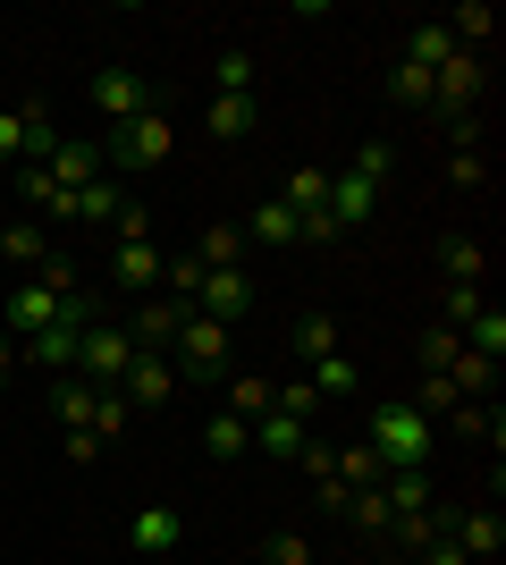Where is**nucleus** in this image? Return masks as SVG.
Listing matches in <instances>:
<instances>
[{"mask_svg":"<svg viewBox=\"0 0 506 565\" xmlns=\"http://www.w3.org/2000/svg\"><path fill=\"white\" fill-rule=\"evenodd\" d=\"M363 448L380 456L388 472H413L422 456H431V414H413L406 397H397V405H380V414H372V430H363Z\"/></svg>","mask_w":506,"mask_h":565,"instance_id":"obj_1","label":"nucleus"},{"mask_svg":"<svg viewBox=\"0 0 506 565\" xmlns=\"http://www.w3.org/2000/svg\"><path fill=\"white\" fill-rule=\"evenodd\" d=\"M169 143H177V127H169L161 110H144V118H127V127L101 136V161H110V169H161Z\"/></svg>","mask_w":506,"mask_h":565,"instance_id":"obj_2","label":"nucleus"},{"mask_svg":"<svg viewBox=\"0 0 506 565\" xmlns=\"http://www.w3.org/2000/svg\"><path fill=\"white\" fill-rule=\"evenodd\" d=\"M127 363H136V338H127L119 321H85V338H76V380H94V388H119Z\"/></svg>","mask_w":506,"mask_h":565,"instance_id":"obj_3","label":"nucleus"},{"mask_svg":"<svg viewBox=\"0 0 506 565\" xmlns=\"http://www.w3.org/2000/svg\"><path fill=\"white\" fill-rule=\"evenodd\" d=\"M169 363H177V380H219V372H228V321H203V312H186V330H177Z\"/></svg>","mask_w":506,"mask_h":565,"instance_id":"obj_4","label":"nucleus"},{"mask_svg":"<svg viewBox=\"0 0 506 565\" xmlns=\"http://www.w3.org/2000/svg\"><path fill=\"white\" fill-rule=\"evenodd\" d=\"M60 152V136H51V118L34 110V102H18V110H0V161H51Z\"/></svg>","mask_w":506,"mask_h":565,"instance_id":"obj_5","label":"nucleus"},{"mask_svg":"<svg viewBox=\"0 0 506 565\" xmlns=\"http://www.w3.org/2000/svg\"><path fill=\"white\" fill-rule=\"evenodd\" d=\"M85 102H94L110 127H127V118H144V110H152V85H144L136 68H101L94 85H85Z\"/></svg>","mask_w":506,"mask_h":565,"instance_id":"obj_6","label":"nucleus"},{"mask_svg":"<svg viewBox=\"0 0 506 565\" xmlns=\"http://www.w3.org/2000/svg\"><path fill=\"white\" fill-rule=\"evenodd\" d=\"M254 296H262V287L245 279V270H203V287H194V312H203V321H228V330H237L245 312H254Z\"/></svg>","mask_w":506,"mask_h":565,"instance_id":"obj_7","label":"nucleus"},{"mask_svg":"<svg viewBox=\"0 0 506 565\" xmlns=\"http://www.w3.org/2000/svg\"><path fill=\"white\" fill-rule=\"evenodd\" d=\"M161 270H169V254L152 245V236H119V254H110V279H119V296H136V305H144L152 287H161Z\"/></svg>","mask_w":506,"mask_h":565,"instance_id":"obj_8","label":"nucleus"},{"mask_svg":"<svg viewBox=\"0 0 506 565\" xmlns=\"http://www.w3.org/2000/svg\"><path fill=\"white\" fill-rule=\"evenodd\" d=\"M186 312H194V305H177V296H144V305H136V321H127L136 354H169V347H177V330H186Z\"/></svg>","mask_w":506,"mask_h":565,"instance_id":"obj_9","label":"nucleus"},{"mask_svg":"<svg viewBox=\"0 0 506 565\" xmlns=\"http://www.w3.org/2000/svg\"><path fill=\"white\" fill-rule=\"evenodd\" d=\"M51 321H60V296H51L43 279H18V287H9V305H0V330L18 338V347H25L34 330H51Z\"/></svg>","mask_w":506,"mask_h":565,"instance_id":"obj_10","label":"nucleus"},{"mask_svg":"<svg viewBox=\"0 0 506 565\" xmlns=\"http://www.w3.org/2000/svg\"><path fill=\"white\" fill-rule=\"evenodd\" d=\"M482 85H489L482 51H456L448 68H431V110H473V102H482Z\"/></svg>","mask_w":506,"mask_h":565,"instance_id":"obj_11","label":"nucleus"},{"mask_svg":"<svg viewBox=\"0 0 506 565\" xmlns=\"http://www.w3.org/2000/svg\"><path fill=\"white\" fill-rule=\"evenodd\" d=\"M372 220H380V186L355 178V169H337L330 178V228L346 236V228H372Z\"/></svg>","mask_w":506,"mask_h":565,"instance_id":"obj_12","label":"nucleus"},{"mask_svg":"<svg viewBox=\"0 0 506 565\" xmlns=\"http://www.w3.org/2000/svg\"><path fill=\"white\" fill-rule=\"evenodd\" d=\"M127 548H136V557H177V548H186V515H177V507H144V515L127 523Z\"/></svg>","mask_w":506,"mask_h":565,"instance_id":"obj_13","label":"nucleus"},{"mask_svg":"<svg viewBox=\"0 0 506 565\" xmlns=\"http://www.w3.org/2000/svg\"><path fill=\"white\" fill-rule=\"evenodd\" d=\"M119 397L127 405H169V397H177V363H169V354H136L127 380H119Z\"/></svg>","mask_w":506,"mask_h":565,"instance_id":"obj_14","label":"nucleus"},{"mask_svg":"<svg viewBox=\"0 0 506 565\" xmlns=\"http://www.w3.org/2000/svg\"><path fill=\"white\" fill-rule=\"evenodd\" d=\"M43 169H51V178H60L68 194H85V186H94V178H101L110 161H101V143H85V136H60V152H51Z\"/></svg>","mask_w":506,"mask_h":565,"instance_id":"obj_15","label":"nucleus"},{"mask_svg":"<svg viewBox=\"0 0 506 565\" xmlns=\"http://www.w3.org/2000/svg\"><path fill=\"white\" fill-rule=\"evenodd\" d=\"M448 541H456L473 565H489V557L506 548V523H498V507H473V515H456V532H448Z\"/></svg>","mask_w":506,"mask_h":565,"instance_id":"obj_16","label":"nucleus"},{"mask_svg":"<svg viewBox=\"0 0 506 565\" xmlns=\"http://www.w3.org/2000/svg\"><path fill=\"white\" fill-rule=\"evenodd\" d=\"M119 212H127V186H119V178H94V186L76 194L68 228H119Z\"/></svg>","mask_w":506,"mask_h":565,"instance_id":"obj_17","label":"nucleus"},{"mask_svg":"<svg viewBox=\"0 0 506 565\" xmlns=\"http://www.w3.org/2000/svg\"><path fill=\"white\" fill-rule=\"evenodd\" d=\"M245 245H304V220L270 194V203H254V220H245Z\"/></svg>","mask_w":506,"mask_h":565,"instance_id":"obj_18","label":"nucleus"},{"mask_svg":"<svg viewBox=\"0 0 506 565\" xmlns=\"http://www.w3.org/2000/svg\"><path fill=\"white\" fill-rule=\"evenodd\" d=\"M304 439H313V430H304V423H288L279 405H270L262 423H254V456H270V465H295V448H304Z\"/></svg>","mask_w":506,"mask_h":565,"instance_id":"obj_19","label":"nucleus"},{"mask_svg":"<svg viewBox=\"0 0 506 565\" xmlns=\"http://www.w3.org/2000/svg\"><path fill=\"white\" fill-rule=\"evenodd\" d=\"M94 397H101V388H94V380H76V372L51 380V414H60L68 430H94Z\"/></svg>","mask_w":506,"mask_h":565,"instance_id":"obj_20","label":"nucleus"},{"mask_svg":"<svg viewBox=\"0 0 506 565\" xmlns=\"http://www.w3.org/2000/svg\"><path fill=\"white\" fill-rule=\"evenodd\" d=\"M203 127H212V143H245L254 136V94H212Z\"/></svg>","mask_w":506,"mask_h":565,"instance_id":"obj_21","label":"nucleus"},{"mask_svg":"<svg viewBox=\"0 0 506 565\" xmlns=\"http://www.w3.org/2000/svg\"><path fill=\"white\" fill-rule=\"evenodd\" d=\"M43 254H51V228H43V220L0 228V262H9V270H43Z\"/></svg>","mask_w":506,"mask_h":565,"instance_id":"obj_22","label":"nucleus"},{"mask_svg":"<svg viewBox=\"0 0 506 565\" xmlns=\"http://www.w3.org/2000/svg\"><path fill=\"white\" fill-rule=\"evenodd\" d=\"M203 448H212V465H237V456H254V423H237V414L219 405L212 423H203Z\"/></svg>","mask_w":506,"mask_h":565,"instance_id":"obj_23","label":"nucleus"},{"mask_svg":"<svg viewBox=\"0 0 506 565\" xmlns=\"http://www.w3.org/2000/svg\"><path fill=\"white\" fill-rule=\"evenodd\" d=\"M330 481H346V490H380V481H388V465H380L372 448H363V439H346V448L330 456Z\"/></svg>","mask_w":506,"mask_h":565,"instance_id":"obj_24","label":"nucleus"},{"mask_svg":"<svg viewBox=\"0 0 506 565\" xmlns=\"http://www.w3.org/2000/svg\"><path fill=\"white\" fill-rule=\"evenodd\" d=\"M194 262H203V270H245V228H228V220L203 228L194 236Z\"/></svg>","mask_w":506,"mask_h":565,"instance_id":"obj_25","label":"nucleus"},{"mask_svg":"<svg viewBox=\"0 0 506 565\" xmlns=\"http://www.w3.org/2000/svg\"><path fill=\"white\" fill-rule=\"evenodd\" d=\"M288 354H295V363H321V354H337V321H330V312H304V321L288 330Z\"/></svg>","mask_w":506,"mask_h":565,"instance_id":"obj_26","label":"nucleus"},{"mask_svg":"<svg viewBox=\"0 0 506 565\" xmlns=\"http://www.w3.org/2000/svg\"><path fill=\"white\" fill-rule=\"evenodd\" d=\"M439 270H448V287H482L489 254L473 245V236H448V245H439Z\"/></svg>","mask_w":506,"mask_h":565,"instance_id":"obj_27","label":"nucleus"},{"mask_svg":"<svg viewBox=\"0 0 506 565\" xmlns=\"http://www.w3.org/2000/svg\"><path fill=\"white\" fill-rule=\"evenodd\" d=\"M270 397H279V380H262V372H237V380H228V414H237V423H262Z\"/></svg>","mask_w":506,"mask_h":565,"instance_id":"obj_28","label":"nucleus"},{"mask_svg":"<svg viewBox=\"0 0 506 565\" xmlns=\"http://www.w3.org/2000/svg\"><path fill=\"white\" fill-rule=\"evenodd\" d=\"M304 380H313V397H321V405L355 397V354H346V347H337V354H321V363H313Z\"/></svg>","mask_w":506,"mask_h":565,"instance_id":"obj_29","label":"nucleus"},{"mask_svg":"<svg viewBox=\"0 0 506 565\" xmlns=\"http://www.w3.org/2000/svg\"><path fill=\"white\" fill-rule=\"evenodd\" d=\"M388 541H397V548H413V557H422V548L439 541V515H431V507H413V515H388Z\"/></svg>","mask_w":506,"mask_h":565,"instance_id":"obj_30","label":"nucleus"},{"mask_svg":"<svg viewBox=\"0 0 506 565\" xmlns=\"http://www.w3.org/2000/svg\"><path fill=\"white\" fill-rule=\"evenodd\" d=\"M212 85H219V94H254V51L228 43V51H219V68H212Z\"/></svg>","mask_w":506,"mask_h":565,"instance_id":"obj_31","label":"nucleus"},{"mask_svg":"<svg viewBox=\"0 0 506 565\" xmlns=\"http://www.w3.org/2000/svg\"><path fill=\"white\" fill-rule=\"evenodd\" d=\"M388 102H406V110H431V68L397 60V76H388Z\"/></svg>","mask_w":506,"mask_h":565,"instance_id":"obj_32","label":"nucleus"},{"mask_svg":"<svg viewBox=\"0 0 506 565\" xmlns=\"http://www.w3.org/2000/svg\"><path fill=\"white\" fill-rule=\"evenodd\" d=\"M127 423H136V405H127L119 388H101V397H94V439H101V448H110V439H119Z\"/></svg>","mask_w":506,"mask_h":565,"instance_id":"obj_33","label":"nucleus"},{"mask_svg":"<svg viewBox=\"0 0 506 565\" xmlns=\"http://www.w3.org/2000/svg\"><path fill=\"white\" fill-rule=\"evenodd\" d=\"M270 405H279V414H288V423H313V414H321V397H313V380H279V397H270Z\"/></svg>","mask_w":506,"mask_h":565,"instance_id":"obj_34","label":"nucleus"},{"mask_svg":"<svg viewBox=\"0 0 506 565\" xmlns=\"http://www.w3.org/2000/svg\"><path fill=\"white\" fill-rule=\"evenodd\" d=\"M439 305H448V330H464V321L489 305V287H439Z\"/></svg>","mask_w":506,"mask_h":565,"instance_id":"obj_35","label":"nucleus"},{"mask_svg":"<svg viewBox=\"0 0 506 565\" xmlns=\"http://www.w3.org/2000/svg\"><path fill=\"white\" fill-rule=\"evenodd\" d=\"M456 354H464V338L448 330V321H439V330L422 338V372H448V363H456Z\"/></svg>","mask_w":506,"mask_h":565,"instance_id":"obj_36","label":"nucleus"},{"mask_svg":"<svg viewBox=\"0 0 506 565\" xmlns=\"http://www.w3.org/2000/svg\"><path fill=\"white\" fill-rule=\"evenodd\" d=\"M406 405H413V414H456L464 397H456V388H448L439 372H422V397H406Z\"/></svg>","mask_w":506,"mask_h":565,"instance_id":"obj_37","label":"nucleus"},{"mask_svg":"<svg viewBox=\"0 0 506 565\" xmlns=\"http://www.w3.org/2000/svg\"><path fill=\"white\" fill-rule=\"evenodd\" d=\"M262 565H313V548H304V532H279V541H262Z\"/></svg>","mask_w":506,"mask_h":565,"instance_id":"obj_38","label":"nucleus"},{"mask_svg":"<svg viewBox=\"0 0 506 565\" xmlns=\"http://www.w3.org/2000/svg\"><path fill=\"white\" fill-rule=\"evenodd\" d=\"M448 178H456V186H482L489 169H482V143H456V152H448Z\"/></svg>","mask_w":506,"mask_h":565,"instance_id":"obj_39","label":"nucleus"},{"mask_svg":"<svg viewBox=\"0 0 506 565\" xmlns=\"http://www.w3.org/2000/svg\"><path fill=\"white\" fill-rule=\"evenodd\" d=\"M388 169H397L388 143H363V152H355V178H372V186H388Z\"/></svg>","mask_w":506,"mask_h":565,"instance_id":"obj_40","label":"nucleus"},{"mask_svg":"<svg viewBox=\"0 0 506 565\" xmlns=\"http://www.w3.org/2000/svg\"><path fill=\"white\" fill-rule=\"evenodd\" d=\"M9 372H18V338L0 330V380H9Z\"/></svg>","mask_w":506,"mask_h":565,"instance_id":"obj_41","label":"nucleus"}]
</instances>
